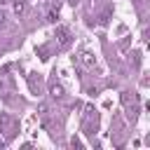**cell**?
I'll use <instances>...</instances> for the list:
<instances>
[{
	"mask_svg": "<svg viewBox=\"0 0 150 150\" xmlns=\"http://www.w3.org/2000/svg\"><path fill=\"white\" fill-rule=\"evenodd\" d=\"M14 127H16L14 117H12V115H7V112H2V115H0V131H2L7 138H12V134H14Z\"/></svg>",
	"mask_w": 150,
	"mask_h": 150,
	"instance_id": "obj_1",
	"label": "cell"
},
{
	"mask_svg": "<svg viewBox=\"0 0 150 150\" xmlns=\"http://www.w3.org/2000/svg\"><path fill=\"white\" fill-rule=\"evenodd\" d=\"M54 38H56V45H59L61 49H66V47L70 45V30H68L66 26H59V28H56V35H54Z\"/></svg>",
	"mask_w": 150,
	"mask_h": 150,
	"instance_id": "obj_2",
	"label": "cell"
},
{
	"mask_svg": "<svg viewBox=\"0 0 150 150\" xmlns=\"http://www.w3.org/2000/svg\"><path fill=\"white\" fill-rule=\"evenodd\" d=\"M80 63H82L84 68H94V66H96V56H94L91 52H82V54H80Z\"/></svg>",
	"mask_w": 150,
	"mask_h": 150,
	"instance_id": "obj_3",
	"label": "cell"
},
{
	"mask_svg": "<svg viewBox=\"0 0 150 150\" xmlns=\"http://www.w3.org/2000/svg\"><path fill=\"white\" fill-rule=\"evenodd\" d=\"M28 84H30V91L38 94V89H40V75L38 73H30L28 75Z\"/></svg>",
	"mask_w": 150,
	"mask_h": 150,
	"instance_id": "obj_4",
	"label": "cell"
},
{
	"mask_svg": "<svg viewBox=\"0 0 150 150\" xmlns=\"http://www.w3.org/2000/svg\"><path fill=\"white\" fill-rule=\"evenodd\" d=\"M49 94H52L54 98H61V96H63V87L56 84V82H52V84H49Z\"/></svg>",
	"mask_w": 150,
	"mask_h": 150,
	"instance_id": "obj_5",
	"label": "cell"
},
{
	"mask_svg": "<svg viewBox=\"0 0 150 150\" xmlns=\"http://www.w3.org/2000/svg\"><path fill=\"white\" fill-rule=\"evenodd\" d=\"M14 14L16 16H21V14H26V0H14Z\"/></svg>",
	"mask_w": 150,
	"mask_h": 150,
	"instance_id": "obj_6",
	"label": "cell"
},
{
	"mask_svg": "<svg viewBox=\"0 0 150 150\" xmlns=\"http://www.w3.org/2000/svg\"><path fill=\"white\" fill-rule=\"evenodd\" d=\"M47 21H49V23H56V21H59V7H52V9L47 12Z\"/></svg>",
	"mask_w": 150,
	"mask_h": 150,
	"instance_id": "obj_7",
	"label": "cell"
},
{
	"mask_svg": "<svg viewBox=\"0 0 150 150\" xmlns=\"http://www.w3.org/2000/svg\"><path fill=\"white\" fill-rule=\"evenodd\" d=\"M38 56H40L42 61H47V59H49V49H47V47H38Z\"/></svg>",
	"mask_w": 150,
	"mask_h": 150,
	"instance_id": "obj_8",
	"label": "cell"
},
{
	"mask_svg": "<svg viewBox=\"0 0 150 150\" xmlns=\"http://www.w3.org/2000/svg\"><path fill=\"white\" fill-rule=\"evenodd\" d=\"M138 66H141V54L134 52V68H138Z\"/></svg>",
	"mask_w": 150,
	"mask_h": 150,
	"instance_id": "obj_9",
	"label": "cell"
},
{
	"mask_svg": "<svg viewBox=\"0 0 150 150\" xmlns=\"http://www.w3.org/2000/svg\"><path fill=\"white\" fill-rule=\"evenodd\" d=\"M70 145H73V148H82V141H80V138H75V136H73V138H70Z\"/></svg>",
	"mask_w": 150,
	"mask_h": 150,
	"instance_id": "obj_10",
	"label": "cell"
},
{
	"mask_svg": "<svg viewBox=\"0 0 150 150\" xmlns=\"http://www.w3.org/2000/svg\"><path fill=\"white\" fill-rule=\"evenodd\" d=\"M108 19H110V12H105V14H101V23H103V26L108 23Z\"/></svg>",
	"mask_w": 150,
	"mask_h": 150,
	"instance_id": "obj_11",
	"label": "cell"
},
{
	"mask_svg": "<svg viewBox=\"0 0 150 150\" xmlns=\"http://www.w3.org/2000/svg\"><path fill=\"white\" fill-rule=\"evenodd\" d=\"M2 23H5V12L0 9V28H2Z\"/></svg>",
	"mask_w": 150,
	"mask_h": 150,
	"instance_id": "obj_12",
	"label": "cell"
},
{
	"mask_svg": "<svg viewBox=\"0 0 150 150\" xmlns=\"http://www.w3.org/2000/svg\"><path fill=\"white\" fill-rule=\"evenodd\" d=\"M68 2H73V5H75V2H80V0H68Z\"/></svg>",
	"mask_w": 150,
	"mask_h": 150,
	"instance_id": "obj_13",
	"label": "cell"
},
{
	"mask_svg": "<svg viewBox=\"0 0 150 150\" xmlns=\"http://www.w3.org/2000/svg\"><path fill=\"white\" fill-rule=\"evenodd\" d=\"M0 89H2V82H0Z\"/></svg>",
	"mask_w": 150,
	"mask_h": 150,
	"instance_id": "obj_14",
	"label": "cell"
}]
</instances>
